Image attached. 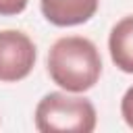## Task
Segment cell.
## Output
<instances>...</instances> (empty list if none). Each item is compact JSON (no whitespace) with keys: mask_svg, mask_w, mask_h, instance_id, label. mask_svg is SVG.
<instances>
[{"mask_svg":"<svg viewBox=\"0 0 133 133\" xmlns=\"http://www.w3.org/2000/svg\"><path fill=\"white\" fill-rule=\"evenodd\" d=\"M50 79L71 94L91 89L102 75V58L96 44L81 35H66L52 44L48 52Z\"/></svg>","mask_w":133,"mask_h":133,"instance_id":"cell-1","label":"cell"},{"mask_svg":"<svg viewBox=\"0 0 133 133\" xmlns=\"http://www.w3.org/2000/svg\"><path fill=\"white\" fill-rule=\"evenodd\" d=\"M96 108L87 98L64 91L46 94L35 106V129L42 133H91Z\"/></svg>","mask_w":133,"mask_h":133,"instance_id":"cell-2","label":"cell"},{"mask_svg":"<svg viewBox=\"0 0 133 133\" xmlns=\"http://www.w3.org/2000/svg\"><path fill=\"white\" fill-rule=\"evenodd\" d=\"M37 52L31 37L17 29L0 31V81L15 83L25 79L33 64Z\"/></svg>","mask_w":133,"mask_h":133,"instance_id":"cell-3","label":"cell"},{"mask_svg":"<svg viewBox=\"0 0 133 133\" xmlns=\"http://www.w3.org/2000/svg\"><path fill=\"white\" fill-rule=\"evenodd\" d=\"M100 0H39L42 15L48 23L56 27H73L87 23L96 10Z\"/></svg>","mask_w":133,"mask_h":133,"instance_id":"cell-4","label":"cell"},{"mask_svg":"<svg viewBox=\"0 0 133 133\" xmlns=\"http://www.w3.org/2000/svg\"><path fill=\"white\" fill-rule=\"evenodd\" d=\"M110 58L123 73H133V15L121 19L108 35Z\"/></svg>","mask_w":133,"mask_h":133,"instance_id":"cell-5","label":"cell"},{"mask_svg":"<svg viewBox=\"0 0 133 133\" xmlns=\"http://www.w3.org/2000/svg\"><path fill=\"white\" fill-rule=\"evenodd\" d=\"M121 114H123L125 123L133 129V85L125 91V96L121 100Z\"/></svg>","mask_w":133,"mask_h":133,"instance_id":"cell-6","label":"cell"},{"mask_svg":"<svg viewBox=\"0 0 133 133\" xmlns=\"http://www.w3.org/2000/svg\"><path fill=\"white\" fill-rule=\"evenodd\" d=\"M27 8V0H0V17H12Z\"/></svg>","mask_w":133,"mask_h":133,"instance_id":"cell-7","label":"cell"}]
</instances>
